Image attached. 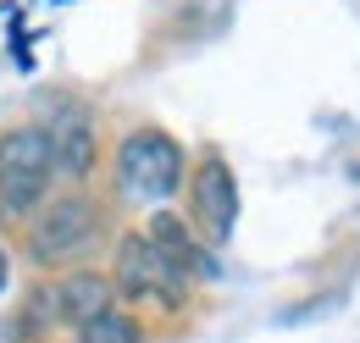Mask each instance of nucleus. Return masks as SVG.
<instances>
[{
	"label": "nucleus",
	"instance_id": "nucleus-2",
	"mask_svg": "<svg viewBox=\"0 0 360 343\" xmlns=\"http://www.w3.org/2000/svg\"><path fill=\"white\" fill-rule=\"evenodd\" d=\"M117 194L128 200V205H144V211H167V200L183 188V177H188V155H183V144L172 138L167 128H155V122H144V128L122 133V144H117Z\"/></svg>",
	"mask_w": 360,
	"mask_h": 343
},
{
	"label": "nucleus",
	"instance_id": "nucleus-9",
	"mask_svg": "<svg viewBox=\"0 0 360 343\" xmlns=\"http://www.w3.org/2000/svg\"><path fill=\"white\" fill-rule=\"evenodd\" d=\"M78 343H144V321L128 304H111L105 316H94L89 327H78Z\"/></svg>",
	"mask_w": 360,
	"mask_h": 343
},
{
	"label": "nucleus",
	"instance_id": "nucleus-1",
	"mask_svg": "<svg viewBox=\"0 0 360 343\" xmlns=\"http://www.w3.org/2000/svg\"><path fill=\"white\" fill-rule=\"evenodd\" d=\"M111 238V216L105 205L94 200L89 188H67V194H56L45 200L34 221H28V260L39 266V271H72L78 260H89L100 244Z\"/></svg>",
	"mask_w": 360,
	"mask_h": 343
},
{
	"label": "nucleus",
	"instance_id": "nucleus-5",
	"mask_svg": "<svg viewBox=\"0 0 360 343\" xmlns=\"http://www.w3.org/2000/svg\"><path fill=\"white\" fill-rule=\"evenodd\" d=\"M39 128H45L50 155H56V177L84 188L100 167V117H94V105L78 100V94H50L45 111H39Z\"/></svg>",
	"mask_w": 360,
	"mask_h": 343
},
{
	"label": "nucleus",
	"instance_id": "nucleus-10",
	"mask_svg": "<svg viewBox=\"0 0 360 343\" xmlns=\"http://www.w3.org/2000/svg\"><path fill=\"white\" fill-rule=\"evenodd\" d=\"M6 283H11V255L0 250V294H6Z\"/></svg>",
	"mask_w": 360,
	"mask_h": 343
},
{
	"label": "nucleus",
	"instance_id": "nucleus-7",
	"mask_svg": "<svg viewBox=\"0 0 360 343\" xmlns=\"http://www.w3.org/2000/svg\"><path fill=\"white\" fill-rule=\"evenodd\" d=\"M144 233H150V244L172 260L188 283H211V277H217V250L188 227V216H178V211H150Z\"/></svg>",
	"mask_w": 360,
	"mask_h": 343
},
{
	"label": "nucleus",
	"instance_id": "nucleus-8",
	"mask_svg": "<svg viewBox=\"0 0 360 343\" xmlns=\"http://www.w3.org/2000/svg\"><path fill=\"white\" fill-rule=\"evenodd\" d=\"M56 310H61V327H89L94 316H105L117 299V283H111V271H89V266H72V271H61L56 283Z\"/></svg>",
	"mask_w": 360,
	"mask_h": 343
},
{
	"label": "nucleus",
	"instance_id": "nucleus-3",
	"mask_svg": "<svg viewBox=\"0 0 360 343\" xmlns=\"http://www.w3.org/2000/svg\"><path fill=\"white\" fill-rule=\"evenodd\" d=\"M111 283L128 310H161V316H178L194 294V283L150 244V233H122L111 244Z\"/></svg>",
	"mask_w": 360,
	"mask_h": 343
},
{
	"label": "nucleus",
	"instance_id": "nucleus-6",
	"mask_svg": "<svg viewBox=\"0 0 360 343\" xmlns=\"http://www.w3.org/2000/svg\"><path fill=\"white\" fill-rule=\"evenodd\" d=\"M238 177L222 155H200V167L188 172V227L211 244L227 250L233 244V227H238Z\"/></svg>",
	"mask_w": 360,
	"mask_h": 343
},
{
	"label": "nucleus",
	"instance_id": "nucleus-4",
	"mask_svg": "<svg viewBox=\"0 0 360 343\" xmlns=\"http://www.w3.org/2000/svg\"><path fill=\"white\" fill-rule=\"evenodd\" d=\"M56 155L39 122H17L0 133V216L6 221H34V211L50 200Z\"/></svg>",
	"mask_w": 360,
	"mask_h": 343
}]
</instances>
